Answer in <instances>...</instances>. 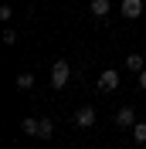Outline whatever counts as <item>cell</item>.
<instances>
[{"mask_svg": "<svg viewBox=\"0 0 146 149\" xmlns=\"http://www.w3.org/2000/svg\"><path fill=\"white\" fill-rule=\"evenodd\" d=\"M72 122L78 129H92V125H95V109H92V105H82V109L72 115Z\"/></svg>", "mask_w": 146, "mask_h": 149, "instance_id": "obj_3", "label": "cell"}, {"mask_svg": "<svg viewBox=\"0 0 146 149\" xmlns=\"http://www.w3.org/2000/svg\"><path fill=\"white\" fill-rule=\"evenodd\" d=\"M88 10L95 14V17H105V14L112 10V3H109V0H92V3H88Z\"/></svg>", "mask_w": 146, "mask_h": 149, "instance_id": "obj_8", "label": "cell"}, {"mask_svg": "<svg viewBox=\"0 0 146 149\" xmlns=\"http://www.w3.org/2000/svg\"><path fill=\"white\" fill-rule=\"evenodd\" d=\"M133 139H136L139 146H146V122H136V125H133Z\"/></svg>", "mask_w": 146, "mask_h": 149, "instance_id": "obj_11", "label": "cell"}, {"mask_svg": "<svg viewBox=\"0 0 146 149\" xmlns=\"http://www.w3.org/2000/svg\"><path fill=\"white\" fill-rule=\"evenodd\" d=\"M136 78H139V88H143V92H146V68H143V71L136 74Z\"/></svg>", "mask_w": 146, "mask_h": 149, "instance_id": "obj_14", "label": "cell"}, {"mask_svg": "<svg viewBox=\"0 0 146 149\" xmlns=\"http://www.w3.org/2000/svg\"><path fill=\"white\" fill-rule=\"evenodd\" d=\"M14 17V7H10V3H4V7H0V20H10Z\"/></svg>", "mask_w": 146, "mask_h": 149, "instance_id": "obj_13", "label": "cell"}, {"mask_svg": "<svg viewBox=\"0 0 146 149\" xmlns=\"http://www.w3.org/2000/svg\"><path fill=\"white\" fill-rule=\"evenodd\" d=\"M119 88V71L116 68H102V74H99V92H116Z\"/></svg>", "mask_w": 146, "mask_h": 149, "instance_id": "obj_2", "label": "cell"}, {"mask_svg": "<svg viewBox=\"0 0 146 149\" xmlns=\"http://www.w3.org/2000/svg\"><path fill=\"white\" fill-rule=\"evenodd\" d=\"M51 136H55V122L44 115V119H41V129H37V139H51Z\"/></svg>", "mask_w": 146, "mask_h": 149, "instance_id": "obj_9", "label": "cell"}, {"mask_svg": "<svg viewBox=\"0 0 146 149\" xmlns=\"http://www.w3.org/2000/svg\"><path fill=\"white\" fill-rule=\"evenodd\" d=\"M126 68H129L133 74H139V71L146 68V58H143V54H129V58H126Z\"/></svg>", "mask_w": 146, "mask_h": 149, "instance_id": "obj_7", "label": "cell"}, {"mask_svg": "<svg viewBox=\"0 0 146 149\" xmlns=\"http://www.w3.org/2000/svg\"><path fill=\"white\" fill-rule=\"evenodd\" d=\"M112 122H116L119 129H133V125H136V112L129 109V105H122V109H116V115H112Z\"/></svg>", "mask_w": 146, "mask_h": 149, "instance_id": "obj_4", "label": "cell"}, {"mask_svg": "<svg viewBox=\"0 0 146 149\" xmlns=\"http://www.w3.org/2000/svg\"><path fill=\"white\" fill-rule=\"evenodd\" d=\"M4 44H17V31L14 27H4Z\"/></svg>", "mask_w": 146, "mask_h": 149, "instance_id": "obj_12", "label": "cell"}, {"mask_svg": "<svg viewBox=\"0 0 146 149\" xmlns=\"http://www.w3.org/2000/svg\"><path fill=\"white\" fill-rule=\"evenodd\" d=\"M37 129H41V119H34V115H24V119H20V132H24V136L37 139Z\"/></svg>", "mask_w": 146, "mask_h": 149, "instance_id": "obj_6", "label": "cell"}, {"mask_svg": "<svg viewBox=\"0 0 146 149\" xmlns=\"http://www.w3.org/2000/svg\"><path fill=\"white\" fill-rule=\"evenodd\" d=\"M119 14H122L126 20L143 17V0H122V3H119Z\"/></svg>", "mask_w": 146, "mask_h": 149, "instance_id": "obj_5", "label": "cell"}, {"mask_svg": "<svg viewBox=\"0 0 146 149\" xmlns=\"http://www.w3.org/2000/svg\"><path fill=\"white\" fill-rule=\"evenodd\" d=\"M68 78H72V65H68L65 58H58L55 65H51V88H65Z\"/></svg>", "mask_w": 146, "mask_h": 149, "instance_id": "obj_1", "label": "cell"}, {"mask_svg": "<svg viewBox=\"0 0 146 149\" xmlns=\"http://www.w3.org/2000/svg\"><path fill=\"white\" fill-rule=\"evenodd\" d=\"M17 88H20V92L34 88V74H31V71H20V74H17Z\"/></svg>", "mask_w": 146, "mask_h": 149, "instance_id": "obj_10", "label": "cell"}]
</instances>
